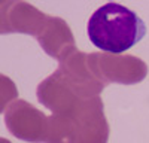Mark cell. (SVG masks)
I'll return each instance as SVG.
<instances>
[{"instance_id":"1","label":"cell","mask_w":149,"mask_h":143,"mask_svg":"<svg viewBox=\"0 0 149 143\" xmlns=\"http://www.w3.org/2000/svg\"><path fill=\"white\" fill-rule=\"evenodd\" d=\"M86 31L97 49L121 54L145 37L146 24L131 9L109 2L91 15Z\"/></svg>"}]
</instances>
